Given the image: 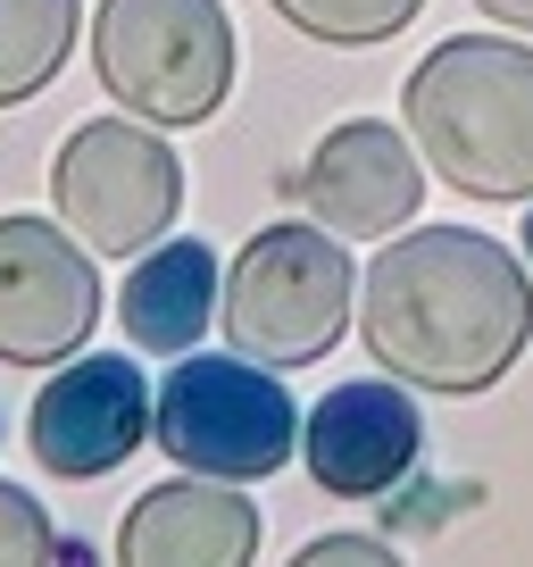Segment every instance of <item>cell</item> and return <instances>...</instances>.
I'll return each instance as SVG.
<instances>
[{"label": "cell", "mask_w": 533, "mask_h": 567, "mask_svg": "<svg viewBox=\"0 0 533 567\" xmlns=\"http://www.w3.org/2000/svg\"><path fill=\"white\" fill-rule=\"evenodd\" d=\"M358 342L409 392H492L533 342V284L492 234L417 226L358 276Z\"/></svg>", "instance_id": "6da1fadb"}, {"label": "cell", "mask_w": 533, "mask_h": 567, "mask_svg": "<svg viewBox=\"0 0 533 567\" xmlns=\"http://www.w3.org/2000/svg\"><path fill=\"white\" fill-rule=\"evenodd\" d=\"M409 142L426 176L467 200H533V42L516 34H459L417 59Z\"/></svg>", "instance_id": "7a4b0ae2"}, {"label": "cell", "mask_w": 533, "mask_h": 567, "mask_svg": "<svg viewBox=\"0 0 533 567\" xmlns=\"http://www.w3.org/2000/svg\"><path fill=\"white\" fill-rule=\"evenodd\" d=\"M358 301V267L342 250V234H325L317 217H284L242 243L233 276L217 284V318H226V342L259 368H309L342 342Z\"/></svg>", "instance_id": "3957f363"}, {"label": "cell", "mask_w": 533, "mask_h": 567, "mask_svg": "<svg viewBox=\"0 0 533 567\" xmlns=\"http://www.w3.org/2000/svg\"><path fill=\"white\" fill-rule=\"evenodd\" d=\"M92 68L125 117L209 125L233 92V18L226 0H101Z\"/></svg>", "instance_id": "277c9868"}, {"label": "cell", "mask_w": 533, "mask_h": 567, "mask_svg": "<svg viewBox=\"0 0 533 567\" xmlns=\"http://www.w3.org/2000/svg\"><path fill=\"white\" fill-rule=\"evenodd\" d=\"M150 443L192 476L259 484L292 460L301 443V409H292L284 375L259 359H176V375L150 401Z\"/></svg>", "instance_id": "5b68a950"}, {"label": "cell", "mask_w": 533, "mask_h": 567, "mask_svg": "<svg viewBox=\"0 0 533 567\" xmlns=\"http://www.w3.org/2000/svg\"><path fill=\"white\" fill-rule=\"evenodd\" d=\"M51 200L59 226L101 259L150 250L184 209V159L150 134L143 117H92L59 142L51 159Z\"/></svg>", "instance_id": "8992f818"}, {"label": "cell", "mask_w": 533, "mask_h": 567, "mask_svg": "<svg viewBox=\"0 0 533 567\" xmlns=\"http://www.w3.org/2000/svg\"><path fill=\"white\" fill-rule=\"evenodd\" d=\"M101 326V276L92 250L51 217H0V359L9 368H59Z\"/></svg>", "instance_id": "52a82bcc"}, {"label": "cell", "mask_w": 533, "mask_h": 567, "mask_svg": "<svg viewBox=\"0 0 533 567\" xmlns=\"http://www.w3.org/2000/svg\"><path fill=\"white\" fill-rule=\"evenodd\" d=\"M25 443H34L42 476H67V484H92V476H108V467H125L150 443L143 368H134V359H101V351L59 359V375L34 392Z\"/></svg>", "instance_id": "ba28073f"}, {"label": "cell", "mask_w": 533, "mask_h": 567, "mask_svg": "<svg viewBox=\"0 0 533 567\" xmlns=\"http://www.w3.org/2000/svg\"><path fill=\"white\" fill-rule=\"evenodd\" d=\"M292 200L317 217L325 234L342 243H384L417 217L426 200V159H417V142L384 117H351L317 142L292 176Z\"/></svg>", "instance_id": "9c48e42d"}, {"label": "cell", "mask_w": 533, "mask_h": 567, "mask_svg": "<svg viewBox=\"0 0 533 567\" xmlns=\"http://www.w3.org/2000/svg\"><path fill=\"white\" fill-rule=\"evenodd\" d=\"M426 451V417H417L400 375H367V384H334L301 425V460L317 493L334 501H375L417 467Z\"/></svg>", "instance_id": "30bf717a"}, {"label": "cell", "mask_w": 533, "mask_h": 567, "mask_svg": "<svg viewBox=\"0 0 533 567\" xmlns=\"http://www.w3.org/2000/svg\"><path fill=\"white\" fill-rule=\"evenodd\" d=\"M266 526L242 493H226V476H167L150 484L117 526V559L134 567H242L259 559Z\"/></svg>", "instance_id": "8fae6325"}, {"label": "cell", "mask_w": 533, "mask_h": 567, "mask_svg": "<svg viewBox=\"0 0 533 567\" xmlns=\"http://www.w3.org/2000/svg\"><path fill=\"white\" fill-rule=\"evenodd\" d=\"M209 318H217V259H209V243H192V234H159V243L134 259L125 292H117L125 342L150 351V359H176V351H200Z\"/></svg>", "instance_id": "7c38bea8"}, {"label": "cell", "mask_w": 533, "mask_h": 567, "mask_svg": "<svg viewBox=\"0 0 533 567\" xmlns=\"http://www.w3.org/2000/svg\"><path fill=\"white\" fill-rule=\"evenodd\" d=\"M84 34V0H0V109L51 92Z\"/></svg>", "instance_id": "4fadbf2b"}, {"label": "cell", "mask_w": 533, "mask_h": 567, "mask_svg": "<svg viewBox=\"0 0 533 567\" xmlns=\"http://www.w3.org/2000/svg\"><path fill=\"white\" fill-rule=\"evenodd\" d=\"M284 25H301L309 42H334V51H367V42L400 34V25L426 9V0H266Z\"/></svg>", "instance_id": "5bb4252c"}, {"label": "cell", "mask_w": 533, "mask_h": 567, "mask_svg": "<svg viewBox=\"0 0 533 567\" xmlns=\"http://www.w3.org/2000/svg\"><path fill=\"white\" fill-rule=\"evenodd\" d=\"M0 559H18V567L59 559V526L42 517V501H34V493H18L9 476H0Z\"/></svg>", "instance_id": "9a60e30c"}, {"label": "cell", "mask_w": 533, "mask_h": 567, "mask_svg": "<svg viewBox=\"0 0 533 567\" xmlns=\"http://www.w3.org/2000/svg\"><path fill=\"white\" fill-rule=\"evenodd\" d=\"M375 559H400L384 534H317L301 543V567H375Z\"/></svg>", "instance_id": "2e32d148"}, {"label": "cell", "mask_w": 533, "mask_h": 567, "mask_svg": "<svg viewBox=\"0 0 533 567\" xmlns=\"http://www.w3.org/2000/svg\"><path fill=\"white\" fill-rule=\"evenodd\" d=\"M492 25H516V34H533V0H475Z\"/></svg>", "instance_id": "e0dca14e"}, {"label": "cell", "mask_w": 533, "mask_h": 567, "mask_svg": "<svg viewBox=\"0 0 533 567\" xmlns=\"http://www.w3.org/2000/svg\"><path fill=\"white\" fill-rule=\"evenodd\" d=\"M525 259H533V217H525Z\"/></svg>", "instance_id": "ac0fdd59"}]
</instances>
